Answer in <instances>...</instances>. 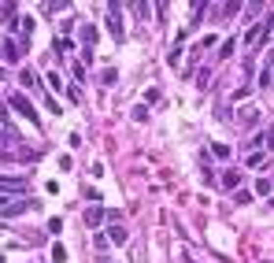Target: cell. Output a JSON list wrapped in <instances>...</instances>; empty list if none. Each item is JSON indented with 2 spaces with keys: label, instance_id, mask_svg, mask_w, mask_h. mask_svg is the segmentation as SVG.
Listing matches in <instances>:
<instances>
[{
  "label": "cell",
  "instance_id": "1",
  "mask_svg": "<svg viewBox=\"0 0 274 263\" xmlns=\"http://www.w3.org/2000/svg\"><path fill=\"white\" fill-rule=\"evenodd\" d=\"M11 108H15V111H19V115H23L26 122H37V111H33V104L26 100L23 93H11Z\"/></svg>",
  "mask_w": 274,
  "mask_h": 263
},
{
  "label": "cell",
  "instance_id": "2",
  "mask_svg": "<svg viewBox=\"0 0 274 263\" xmlns=\"http://www.w3.org/2000/svg\"><path fill=\"white\" fill-rule=\"evenodd\" d=\"M108 30H111V37H115V41H123V37H126L123 19H119V4H108Z\"/></svg>",
  "mask_w": 274,
  "mask_h": 263
},
{
  "label": "cell",
  "instance_id": "3",
  "mask_svg": "<svg viewBox=\"0 0 274 263\" xmlns=\"http://www.w3.org/2000/svg\"><path fill=\"white\" fill-rule=\"evenodd\" d=\"M0 48H4V60H8V63H19V56H23L26 45H19V41H11V37H8V41L0 45Z\"/></svg>",
  "mask_w": 274,
  "mask_h": 263
},
{
  "label": "cell",
  "instance_id": "4",
  "mask_svg": "<svg viewBox=\"0 0 274 263\" xmlns=\"http://www.w3.org/2000/svg\"><path fill=\"white\" fill-rule=\"evenodd\" d=\"M256 119H259V108H256V104H249V108H241V115H237V122H241V126H252Z\"/></svg>",
  "mask_w": 274,
  "mask_h": 263
},
{
  "label": "cell",
  "instance_id": "5",
  "mask_svg": "<svg viewBox=\"0 0 274 263\" xmlns=\"http://www.w3.org/2000/svg\"><path fill=\"white\" fill-rule=\"evenodd\" d=\"M0 189H11V193H23V189H30V182H26V178H0Z\"/></svg>",
  "mask_w": 274,
  "mask_h": 263
},
{
  "label": "cell",
  "instance_id": "6",
  "mask_svg": "<svg viewBox=\"0 0 274 263\" xmlns=\"http://www.w3.org/2000/svg\"><path fill=\"white\" fill-rule=\"evenodd\" d=\"M104 219H108V212H104V208H89V212H85V226H100Z\"/></svg>",
  "mask_w": 274,
  "mask_h": 263
},
{
  "label": "cell",
  "instance_id": "7",
  "mask_svg": "<svg viewBox=\"0 0 274 263\" xmlns=\"http://www.w3.org/2000/svg\"><path fill=\"white\" fill-rule=\"evenodd\" d=\"M237 186H241V174H237V170H223V189H233V193H237Z\"/></svg>",
  "mask_w": 274,
  "mask_h": 263
},
{
  "label": "cell",
  "instance_id": "8",
  "mask_svg": "<svg viewBox=\"0 0 274 263\" xmlns=\"http://www.w3.org/2000/svg\"><path fill=\"white\" fill-rule=\"evenodd\" d=\"M19 85L23 89H37V74L33 71H19Z\"/></svg>",
  "mask_w": 274,
  "mask_h": 263
},
{
  "label": "cell",
  "instance_id": "9",
  "mask_svg": "<svg viewBox=\"0 0 274 263\" xmlns=\"http://www.w3.org/2000/svg\"><path fill=\"white\" fill-rule=\"evenodd\" d=\"M82 41H85V48L97 41V26H93V23H82Z\"/></svg>",
  "mask_w": 274,
  "mask_h": 263
},
{
  "label": "cell",
  "instance_id": "10",
  "mask_svg": "<svg viewBox=\"0 0 274 263\" xmlns=\"http://www.w3.org/2000/svg\"><path fill=\"white\" fill-rule=\"evenodd\" d=\"M111 241H115V245H126V241H130L126 226H111Z\"/></svg>",
  "mask_w": 274,
  "mask_h": 263
},
{
  "label": "cell",
  "instance_id": "11",
  "mask_svg": "<svg viewBox=\"0 0 274 263\" xmlns=\"http://www.w3.org/2000/svg\"><path fill=\"white\" fill-rule=\"evenodd\" d=\"M115 78H119V71H115V67L100 71V85H115Z\"/></svg>",
  "mask_w": 274,
  "mask_h": 263
},
{
  "label": "cell",
  "instance_id": "12",
  "mask_svg": "<svg viewBox=\"0 0 274 263\" xmlns=\"http://www.w3.org/2000/svg\"><path fill=\"white\" fill-rule=\"evenodd\" d=\"M211 152L219 156V160H230V144H223V141H215L211 144Z\"/></svg>",
  "mask_w": 274,
  "mask_h": 263
},
{
  "label": "cell",
  "instance_id": "13",
  "mask_svg": "<svg viewBox=\"0 0 274 263\" xmlns=\"http://www.w3.org/2000/svg\"><path fill=\"white\" fill-rule=\"evenodd\" d=\"M0 126L11 130V104H0Z\"/></svg>",
  "mask_w": 274,
  "mask_h": 263
},
{
  "label": "cell",
  "instance_id": "14",
  "mask_svg": "<svg viewBox=\"0 0 274 263\" xmlns=\"http://www.w3.org/2000/svg\"><path fill=\"white\" fill-rule=\"evenodd\" d=\"M263 163H267V156H263V152H252V156H249V170L263 167Z\"/></svg>",
  "mask_w": 274,
  "mask_h": 263
},
{
  "label": "cell",
  "instance_id": "15",
  "mask_svg": "<svg viewBox=\"0 0 274 263\" xmlns=\"http://www.w3.org/2000/svg\"><path fill=\"white\" fill-rule=\"evenodd\" d=\"M233 45H237V41H233V37H226V41L219 45V56H223V60H226V56H230V52H233Z\"/></svg>",
  "mask_w": 274,
  "mask_h": 263
},
{
  "label": "cell",
  "instance_id": "16",
  "mask_svg": "<svg viewBox=\"0 0 274 263\" xmlns=\"http://www.w3.org/2000/svg\"><path fill=\"white\" fill-rule=\"evenodd\" d=\"M133 122H149V108H133Z\"/></svg>",
  "mask_w": 274,
  "mask_h": 263
},
{
  "label": "cell",
  "instance_id": "17",
  "mask_svg": "<svg viewBox=\"0 0 274 263\" xmlns=\"http://www.w3.org/2000/svg\"><path fill=\"white\" fill-rule=\"evenodd\" d=\"M252 200V193H245V189H237V193H233V204H249Z\"/></svg>",
  "mask_w": 274,
  "mask_h": 263
},
{
  "label": "cell",
  "instance_id": "18",
  "mask_svg": "<svg viewBox=\"0 0 274 263\" xmlns=\"http://www.w3.org/2000/svg\"><path fill=\"white\" fill-rule=\"evenodd\" d=\"M56 52H59V56H67V52H71V41H67V37H59V41H56Z\"/></svg>",
  "mask_w": 274,
  "mask_h": 263
},
{
  "label": "cell",
  "instance_id": "19",
  "mask_svg": "<svg viewBox=\"0 0 274 263\" xmlns=\"http://www.w3.org/2000/svg\"><path fill=\"white\" fill-rule=\"evenodd\" d=\"M52 260L63 263V260H67V248H63V245H56V248H52Z\"/></svg>",
  "mask_w": 274,
  "mask_h": 263
},
{
  "label": "cell",
  "instance_id": "20",
  "mask_svg": "<svg viewBox=\"0 0 274 263\" xmlns=\"http://www.w3.org/2000/svg\"><path fill=\"white\" fill-rule=\"evenodd\" d=\"M256 193H263V196H267V193H271V182H267V178H259V182H256Z\"/></svg>",
  "mask_w": 274,
  "mask_h": 263
},
{
  "label": "cell",
  "instance_id": "21",
  "mask_svg": "<svg viewBox=\"0 0 274 263\" xmlns=\"http://www.w3.org/2000/svg\"><path fill=\"white\" fill-rule=\"evenodd\" d=\"M267 144H271V148H274V130H271V134H267Z\"/></svg>",
  "mask_w": 274,
  "mask_h": 263
},
{
  "label": "cell",
  "instance_id": "22",
  "mask_svg": "<svg viewBox=\"0 0 274 263\" xmlns=\"http://www.w3.org/2000/svg\"><path fill=\"white\" fill-rule=\"evenodd\" d=\"M0 208H4V196H0Z\"/></svg>",
  "mask_w": 274,
  "mask_h": 263
},
{
  "label": "cell",
  "instance_id": "23",
  "mask_svg": "<svg viewBox=\"0 0 274 263\" xmlns=\"http://www.w3.org/2000/svg\"><path fill=\"white\" fill-rule=\"evenodd\" d=\"M263 263H267V260H263Z\"/></svg>",
  "mask_w": 274,
  "mask_h": 263
}]
</instances>
